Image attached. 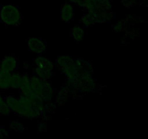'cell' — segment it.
Masks as SVG:
<instances>
[{
	"mask_svg": "<svg viewBox=\"0 0 148 139\" xmlns=\"http://www.w3.org/2000/svg\"><path fill=\"white\" fill-rule=\"evenodd\" d=\"M0 17L3 23L8 26H14L19 24L21 20V14L14 5L8 4L1 7Z\"/></svg>",
	"mask_w": 148,
	"mask_h": 139,
	"instance_id": "6da1fadb",
	"label": "cell"
},
{
	"mask_svg": "<svg viewBox=\"0 0 148 139\" xmlns=\"http://www.w3.org/2000/svg\"><path fill=\"white\" fill-rule=\"evenodd\" d=\"M18 62L16 58L12 56H7L4 57L0 62V70L12 73L17 67Z\"/></svg>",
	"mask_w": 148,
	"mask_h": 139,
	"instance_id": "7a4b0ae2",
	"label": "cell"
},
{
	"mask_svg": "<svg viewBox=\"0 0 148 139\" xmlns=\"http://www.w3.org/2000/svg\"><path fill=\"white\" fill-rule=\"evenodd\" d=\"M28 46L30 50L37 54H41L46 50V43L41 39L37 37H31L28 40Z\"/></svg>",
	"mask_w": 148,
	"mask_h": 139,
	"instance_id": "3957f363",
	"label": "cell"
},
{
	"mask_svg": "<svg viewBox=\"0 0 148 139\" xmlns=\"http://www.w3.org/2000/svg\"><path fill=\"white\" fill-rule=\"evenodd\" d=\"M4 101H5L6 104L8 105V107H10V109L12 110L14 112L19 114H20L22 110H23V108L25 107V106L22 104V102L20 100L17 99V98L12 96H6L5 98H4Z\"/></svg>",
	"mask_w": 148,
	"mask_h": 139,
	"instance_id": "277c9868",
	"label": "cell"
},
{
	"mask_svg": "<svg viewBox=\"0 0 148 139\" xmlns=\"http://www.w3.org/2000/svg\"><path fill=\"white\" fill-rule=\"evenodd\" d=\"M75 8L69 3L66 2L61 7L60 17L63 22H69L74 17Z\"/></svg>",
	"mask_w": 148,
	"mask_h": 139,
	"instance_id": "5b68a950",
	"label": "cell"
},
{
	"mask_svg": "<svg viewBox=\"0 0 148 139\" xmlns=\"http://www.w3.org/2000/svg\"><path fill=\"white\" fill-rule=\"evenodd\" d=\"M53 88L52 87L51 84L50 83L47 82V81H43L42 83V90L41 94H40V97L42 98L43 101L46 102H49L51 100L52 97H53Z\"/></svg>",
	"mask_w": 148,
	"mask_h": 139,
	"instance_id": "8992f818",
	"label": "cell"
},
{
	"mask_svg": "<svg viewBox=\"0 0 148 139\" xmlns=\"http://www.w3.org/2000/svg\"><path fill=\"white\" fill-rule=\"evenodd\" d=\"M35 64L36 67L46 70L52 71V70L53 69V62L44 56H37L35 59Z\"/></svg>",
	"mask_w": 148,
	"mask_h": 139,
	"instance_id": "52a82bcc",
	"label": "cell"
},
{
	"mask_svg": "<svg viewBox=\"0 0 148 139\" xmlns=\"http://www.w3.org/2000/svg\"><path fill=\"white\" fill-rule=\"evenodd\" d=\"M43 81V80H41L38 76H33L31 78H30V83L32 91H33L35 94H36L39 97H40V94H41Z\"/></svg>",
	"mask_w": 148,
	"mask_h": 139,
	"instance_id": "ba28073f",
	"label": "cell"
},
{
	"mask_svg": "<svg viewBox=\"0 0 148 139\" xmlns=\"http://www.w3.org/2000/svg\"><path fill=\"white\" fill-rule=\"evenodd\" d=\"M11 73L0 70V89L7 90L10 88Z\"/></svg>",
	"mask_w": 148,
	"mask_h": 139,
	"instance_id": "9c48e42d",
	"label": "cell"
},
{
	"mask_svg": "<svg viewBox=\"0 0 148 139\" xmlns=\"http://www.w3.org/2000/svg\"><path fill=\"white\" fill-rule=\"evenodd\" d=\"M73 62H75V60H74V59L72 56H65V55H64V56H59L56 60V67L59 70H62L64 68H65L68 65H70V64L73 63Z\"/></svg>",
	"mask_w": 148,
	"mask_h": 139,
	"instance_id": "30bf717a",
	"label": "cell"
},
{
	"mask_svg": "<svg viewBox=\"0 0 148 139\" xmlns=\"http://www.w3.org/2000/svg\"><path fill=\"white\" fill-rule=\"evenodd\" d=\"M69 90L66 87L61 88V90L58 92L57 95H56V102L60 105L64 104L67 101V98L69 97Z\"/></svg>",
	"mask_w": 148,
	"mask_h": 139,
	"instance_id": "8fae6325",
	"label": "cell"
},
{
	"mask_svg": "<svg viewBox=\"0 0 148 139\" xmlns=\"http://www.w3.org/2000/svg\"><path fill=\"white\" fill-rule=\"evenodd\" d=\"M75 65L77 68L84 72H92V67L91 64L83 59H77L75 61Z\"/></svg>",
	"mask_w": 148,
	"mask_h": 139,
	"instance_id": "7c38bea8",
	"label": "cell"
},
{
	"mask_svg": "<svg viewBox=\"0 0 148 139\" xmlns=\"http://www.w3.org/2000/svg\"><path fill=\"white\" fill-rule=\"evenodd\" d=\"M111 7L110 0H95V10L98 11H108Z\"/></svg>",
	"mask_w": 148,
	"mask_h": 139,
	"instance_id": "4fadbf2b",
	"label": "cell"
},
{
	"mask_svg": "<svg viewBox=\"0 0 148 139\" xmlns=\"http://www.w3.org/2000/svg\"><path fill=\"white\" fill-rule=\"evenodd\" d=\"M72 36L77 41H82L84 38V30L81 27L78 25L74 26L71 31Z\"/></svg>",
	"mask_w": 148,
	"mask_h": 139,
	"instance_id": "5bb4252c",
	"label": "cell"
},
{
	"mask_svg": "<svg viewBox=\"0 0 148 139\" xmlns=\"http://www.w3.org/2000/svg\"><path fill=\"white\" fill-rule=\"evenodd\" d=\"M35 72H36V76L40 78V79L45 81V80L49 79L51 76V71L50 70H46L42 69V68L36 67L35 69Z\"/></svg>",
	"mask_w": 148,
	"mask_h": 139,
	"instance_id": "9a60e30c",
	"label": "cell"
},
{
	"mask_svg": "<svg viewBox=\"0 0 148 139\" xmlns=\"http://www.w3.org/2000/svg\"><path fill=\"white\" fill-rule=\"evenodd\" d=\"M21 78L19 73H14L12 75L10 78V88L13 89H19L20 85V82H21Z\"/></svg>",
	"mask_w": 148,
	"mask_h": 139,
	"instance_id": "2e32d148",
	"label": "cell"
},
{
	"mask_svg": "<svg viewBox=\"0 0 148 139\" xmlns=\"http://www.w3.org/2000/svg\"><path fill=\"white\" fill-rule=\"evenodd\" d=\"M10 127L16 132H22L25 129L23 125L20 123L19 121H16V120L11 121V122H10Z\"/></svg>",
	"mask_w": 148,
	"mask_h": 139,
	"instance_id": "e0dca14e",
	"label": "cell"
},
{
	"mask_svg": "<svg viewBox=\"0 0 148 139\" xmlns=\"http://www.w3.org/2000/svg\"><path fill=\"white\" fill-rule=\"evenodd\" d=\"M10 109L8 107L4 100L0 102V114L1 115H9L10 112Z\"/></svg>",
	"mask_w": 148,
	"mask_h": 139,
	"instance_id": "ac0fdd59",
	"label": "cell"
},
{
	"mask_svg": "<svg viewBox=\"0 0 148 139\" xmlns=\"http://www.w3.org/2000/svg\"><path fill=\"white\" fill-rule=\"evenodd\" d=\"M82 22L84 24V25L86 26V27H88V26L90 25L91 24H93V23H92V17H91V15L90 14H84L82 17Z\"/></svg>",
	"mask_w": 148,
	"mask_h": 139,
	"instance_id": "d6986e66",
	"label": "cell"
},
{
	"mask_svg": "<svg viewBox=\"0 0 148 139\" xmlns=\"http://www.w3.org/2000/svg\"><path fill=\"white\" fill-rule=\"evenodd\" d=\"M55 109H56V106H55V104H48L46 105H45L44 112H48L49 114H52V113L54 112Z\"/></svg>",
	"mask_w": 148,
	"mask_h": 139,
	"instance_id": "ffe728a7",
	"label": "cell"
},
{
	"mask_svg": "<svg viewBox=\"0 0 148 139\" xmlns=\"http://www.w3.org/2000/svg\"><path fill=\"white\" fill-rule=\"evenodd\" d=\"M94 1H95V0H78L76 4H77L79 7L85 8L89 3L94 2Z\"/></svg>",
	"mask_w": 148,
	"mask_h": 139,
	"instance_id": "44dd1931",
	"label": "cell"
},
{
	"mask_svg": "<svg viewBox=\"0 0 148 139\" xmlns=\"http://www.w3.org/2000/svg\"><path fill=\"white\" fill-rule=\"evenodd\" d=\"M7 137H8V131L4 127H0V138H4Z\"/></svg>",
	"mask_w": 148,
	"mask_h": 139,
	"instance_id": "7402d4cb",
	"label": "cell"
},
{
	"mask_svg": "<svg viewBox=\"0 0 148 139\" xmlns=\"http://www.w3.org/2000/svg\"><path fill=\"white\" fill-rule=\"evenodd\" d=\"M38 130H40V131H46V125H45V124H43V123H40L38 126Z\"/></svg>",
	"mask_w": 148,
	"mask_h": 139,
	"instance_id": "603a6c76",
	"label": "cell"
},
{
	"mask_svg": "<svg viewBox=\"0 0 148 139\" xmlns=\"http://www.w3.org/2000/svg\"><path fill=\"white\" fill-rule=\"evenodd\" d=\"M3 100H4V99H3V98H2V97H1V96L0 95V102H1V101H2Z\"/></svg>",
	"mask_w": 148,
	"mask_h": 139,
	"instance_id": "cb8c5ba5",
	"label": "cell"
}]
</instances>
